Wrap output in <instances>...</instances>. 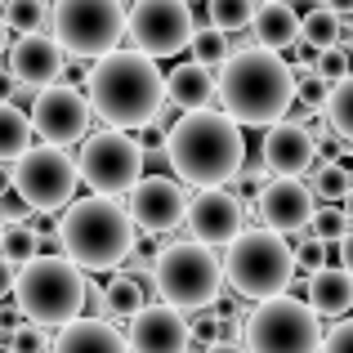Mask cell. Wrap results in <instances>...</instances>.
<instances>
[{"label":"cell","instance_id":"6da1fadb","mask_svg":"<svg viewBox=\"0 0 353 353\" xmlns=\"http://www.w3.org/2000/svg\"><path fill=\"white\" fill-rule=\"evenodd\" d=\"M165 161L174 179L192 188H224L246 165V139L241 125L224 108H201V112H179L165 130Z\"/></svg>","mask_w":353,"mask_h":353},{"label":"cell","instance_id":"7a4b0ae2","mask_svg":"<svg viewBox=\"0 0 353 353\" xmlns=\"http://www.w3.org/2000/svg\"><path fill=\"white\" fill-rule=\"evenodd\" d=\"M90 112L108 130H148L165 108V77L157 72V59L139 50H112L90 63Z\"/></svg>","mask_w":353,"mask_h":353},{"label":"cell","instance_id":"3957f363","mask_svg":"<svg viewBox=\"0 0 353 353\" xmlns=\"http://www.w3.org/2000/svg\"><path fill=\"white\" fill-rule=\"evenodd\" d=\"M215 99L237 125H255V130L277 125L295 103L291 63L273 50H259V45L233 50L215 77Z\"/></svg>","mask_w":353,"mask_h":353},{"label":"cell","instance_id":"277c9868","mask_svg":"<svg viewBox=\"0 0 353 353\" xmlns=\"http://www.w3.org/2000/svg\"><path fill=\"white\" fill-rule=\"evenodd\" d=\"M59 250L81 273H112L134 255L139 228L117 197H77L59 219Z\"/></svg>","mask_w":353,"mask_h":353},{"label":"cell","instance_id":"5b68a950","mask_svg":"<svg viewBox=\"0 0 353 353\" xmlns=\"http://www.w3.org/2000/svg\"><path fill=\"white\" fill-rule=\"evenodd\" d=\"M90 282L72 259L63 255H36L14 277V304L32 327H68L85 313Z\"/></svg>","mask_w":353,"mask_h":353},{"label":"cell","instance_id":"8992f818","mask_svg":"<svg viewBox=\"0 0 353 353\" xmlns=\"http://www.w3.org/2000/svg\"><path fill=\"white\" fill-rule=\"evenodd\" d=\"M152 291L179 313H206L224 295V259L197 241H165L152 259Z\"/></svg>","mask_w":353,"mask_h":353},{"label":"cell","instance_id":"52a82bcc","mask_svg":"<svg viewBox=\"0 0 353 353\" xmlns=\"http://www.w3.org/2000/svg\"><path fill=\"white\" fill-rule=\"evenodd\" d=\"M224 282L241 300H273L295 282V250L273 228H241L233 246H224Z\"/></svg>","mask_w":353,"mask_h":353},{"label":"cell","instance_id":"ba28073f","mask_svg":"<svg viewBox=\"0 0 353 353\" xmlns=\"http://www.w3.org/2000/svg\"><path fill=\"white\" fill-rule=\"evenodd\" d=\"M241 345L246 353H322V318L300 295H273L241 322Z\"/></svg>","mask_w":353,"mask_h":353},{"label":"cell","instance_id":"9c48e42d","mask_svg":"<svg viewBox=\"0 0 353 353\" xmlns=\"http://www.w3.org/2000/svg\"><path fill=\"white\" fill-rule=\"evenodd\" d=\"M50 36L63 45L68 59H103L121 50L125 36V5L121 0H54Z\"/></svg>","mask_w":353,"mask_h":353},{"label":"cell","instance_id":"30bf717a","mask_svg":"<svg viewBox=\"0 0 353 353\" xmlns=\"http://www.w3.org/2000/svg\"><path fill=\"white\" fill-rule=\"evenodd\" d=\"M77 157L68 148H54V143H36L27 148L23 157L14 161V174H9V188L14 197L23 201L27 210H63L68 201H77Z\"/></svg>","mask_w":353,"mask_h":353},{"label":"cell","instance_id":"8fae6325","mask_svg":"<svg viewBox=\"0 0 353 353\" xmlns=\"http://www.w3.org/2000/svg\"><path fill=\"white\" fill-rule=\"evenodd\" d=\"M77 174L99 197H121L143 179V143L125 130H94L77 148Z\"/></svg>","mask_w":353,"mask_h":353},{"label":"cell","instance_id":"7c38bea8","mask_svg":"<svg viewBox=\"0 0 353 353\" xmlns=\"http://www.w3.org/2000/svg\"><path fill=\"white\" fill-rule=\"evenodd\" d=\"M125 32L139 54L148 59H174L192 45L197 32V14L188 0H134L125 14Z\"/></svg>","mask_w":353,"mask_h":353},{"label":"cell","instance_id":"4fadbf2b","mask_svg":"<svg viewBox=\"0 0 353 353\" xmlns=\"http://www.w3.org/2000/svg\"><path fill=\"white\" fill-rule=\"evenodd\" d=\"M90 99L72 85H45L32 94L27 103V121H32V134H41V143H54V148H68V143H81L90 134Z\"/></svg>","mask_w":353,"mask_h":353},{"label":"cell","instance_id":"5bb4252c","mask_svg":"<svg viewBox=\"0 0 353 353\" xmlns=\"http://www.w3.org/2000/svg\"><path fill=\"white\" fill-rule=\"evenodd\" d=\"M246 201L233 188H197L188 197V210H183V228H188V241L197 246H233L246 228Z\"/></svg>","mask_w":353,"mask_h":353},{"label":"cell","instance_id":"9a60e30c","mask_svg":"<svg viewBox=\"0 0 353 353\" xmlns=\"http://www.w3.org/2000/svg\"><path fill=\"white\" fill-rule=\"evenodd\" d=\"M134 228H143L148 237H165L174 228H183V210H188V197H183L179 179L170 174H143V179L130 188L125 201Z\"/></svg>","mask_w":353,"mask_h":353},{"label":"cell","instance_id":"2e32d148","mask_svg":"<svg viewBox=\"0 0 353 353\" xmlns=\"http://www.w3.org/2000/svg\"><path fill=\"white\" fill-rule=\"evenodd\" d=\"M259 215V224L273 228V233L282 237H295L309 228L313 210H318V197L309 192V183L300 179H268L264 188L255 192V206H250Z\"/></svg>","mask_w":353,"mask_h":353},{"label":"cell","instance_id":"e0dca14e","mask_svg":"<svg viewBox=\"0 0 353 353\" xmlns=\"http://www.w3.org/2000/svg\"><path fill=\"white\" fill-rule=\"evenodd\" d=\"M125 345H130V353H188L192 327L170 304H148V309H139L130 318Z\"/></svg>","mask_w":353,"mask_h":353},{"label":"cell","instance_id":"ac0fdd59","mask_svg":"<svg viewBox=\"0 0 353 353\" xmlns=\"http://www.w3.org/2000/svg\"><path fill=\"white\" fill-rule=\"evenodd\" d=\"M259 161L273 179H304L318 161V143L304 125L295 121H277L264 130V143H259Z\"/></svg>","mask_w":353,"mask_h":353},{"label":"cell","instance_id":"d6986e66","mask_svg":"<svg viewBox=\"0 0 353 353\" xmlns=\"http://www.w3.org/2000/svg\"><path fill=\"white\" fill-rule=\"evenodd\" d=\"M63 68H68V54H63V45L54 41L50 32L18 36V41L9 45V77L27 90L54 85V81L63 77Z\"/></svg>","mask_w":353,"mask_h":353},{"label":"cell","instance_id":"ffe728a7","mask_svg":"<svg viewBox=\"0 0 353 353\" xmlns=\"http://www.w3.org/2000/svg\"><path fill=\"white\" fill-rule=\"evenodd\" d=\"M50 353H130L125 331L112 327V318H77L59 327Z\"/></svg>","mask_w":353,"mask_h":353},{"label":"cell","instance_id":"44dd1931","mask_svg":"<svg viewBox=\"0 0 353 353\" xmlns=\"http://www.w3.org/2000/svg\"><path fill=\"white\" fill-rule=\"evenodd\" d=\"M165 103L174 112H201V108H215V72L201 68V63H179L174 72H165Z\"/></svg>","mask_w":353,"mask_h":353},{"label":"cell","instance_id":"7402d4cb","mask_svg":"<svg viewBox=\"0 0 353 353\" xmlns=\"http://www.w3.org/2000/svg\"><path fill=\"white\" fill-rule=\"evenodd\" d=\"M304 304L318 318H345L353 309V277L340 264H327L318 273H309L304 277Z\"/></svg>","mask_w":353,"mask_h":353},{"label":"cell","instance_id":"603a6c76","mask_svg":"<svg viewBox=\"0 0 353 353\" xmlns=\"http://www.w3.org/2000/svg\"><path fill=\"white\" fill-rule=\"evenodd\" d=\"M250 41L259 50H295L300 45V14H295L286 0H273V5H259L255 18H250Z\"/></svg>","mask_w":353,"mask_h":353},{"label":"cell","instance_id":"cb8c5ba5","mask_svg":"<svg viewBox=\"0 0 353 353\" xmlns=\"http://www.w3.org/2000/svg\"><path fill=\"white\" fill-rule=\"evenodd\" d=\"M94 291V286H90ZM94 304L103 309V318H134L139 309H148V286L139 282V277H112L108 286H99L94 291Z\"/></svg>","mask_w":353,"mask_h":353},{"label":"cell","instance_id":"d4e9b609","mask_svg":"<svg viewBox=\"0 0 353 353\" xmlns=\"http://www.w3.org/2000/svg\"><path fill=\"white\" fill-rule=\"evenodd\" d=\"M27 148H32V121L14 99H5L0 103V161H18Z\"/></svg>","mask_w":353,"mask_h":353},{"label":"cell","instance_id":"484cf974","mask_svg":"<svg viewBox=\"0 0 353 353\" xmlns=\"http://www.w3.org/2000/svg\"><path fill=\"white\" fill-rule=\"evenodd\" d=\"M353 188V170L345 161H331V157H318L313 161V170H309V192L318 201H345V192Z\"/></svg>","mask_w":353,"mask_h":353},{"label":"cell","instance_id":"4316f807","mask_svg":"<svg viewBox=\"0 0 353 353\" xmlns=\"http://www.w3.org/2000/svg\"><path fill=\"white\" fill-rule=\"evenodd\" d=\"M0 18H5L9 32L36 36V32L50 27V0H5V5H0Z\"/></svg>","mask_w":353,"mask_h":353},{"label":"cell","instance_id":"83f0119b","mask_svg":"<svg viewBox=\"0 0 353 353\" xmlns=\"http://www.w3.org/2000/svg\"><path fill=\"white\" fill-rule=\"evenodd\" d=\"M340 23L345 18L340 14H331L327 5H318V9H309V14L300 18V45H309V50H331V45H340Z\"/></svg>","mask_w":353,"mask_h":353},{"label":"cell","instance_id":"f1b7e54d","mask_svg":"<svg viewBox=\"0 0 353 353\" xmlns=\"http://www.w3.org/2000/svg\"><path fill=\"white\" fill-rule=\"evenodd\" d=\"M322 117H327L331 134H336V139H345V143H353V72H349L345 81H336V85H331Z\"/></svg>","mask_w":353,"mask_h":353},{"label":"cell","instance_id":"f546056e","mask_svg":"<svg viewBox=\"0 0 353 353\" xmlns=\"http://www.w3.org/2000/svg\"><path fill=\"white\" fill-rule=\"evenodd\" d=\"M255 0H206V23L215 32L233 36V32H246L250 18H255Z\"/></svg>","mask_w":353,"mask_h":353},{"label":"cell","instance_id":"4dcf8cb0","mask_svg":"<svg viewBox=\"0 0 353 353\" xmlns=\"http://www.w3.org/2000/svg\"><path fill=\"white\" fill-rule=\"evenodd\" d=\"M188 50H192V63H201V68L219 72V68L228 63V54H233V41H228L224 32H215V27H197Z\"/></svg>","mask_w":353,"mask_h":353},{"label":"cell","instance_id":"1f68e13d","mask_svg":"<svg viewBox=\"0 0 353 353\" xmlns=\"http://www.w3.org/2000/svg\"><path fill=\"white\" fill-rule=\"evenodd\" d=\"M36 250H41V237H36L32 224H5V233H0V255L14 268H23L27 259H36Z\"/></svg>","mask_w":353,"mask_h":353},{"label":"cell","instance_id":"d6a6232c","mask_svg":"<svg viewBox=\"0 0 353 353\" xmlns=\"http://www.w3.org/2000/svg\"><path fill=\"white\" fill-rule=\"evenodd\" d=\"M291 77H295V103L309 108V112H322V108H327V94H331L327 81L313 68H291Z\"/></svg>","mask_w":353,"mask_h":353},{"label":"cell","instance_id":"836d02e7","mask_svg":"<svg viewBox=\"0 0 353 353\" xmlns=\"http://www.w3.org/2000/svg\"><path fill=\"white\" fill-rule=\"evenodd\" d=\"M349 228L353 224L345 219V210H340V206H322V210H313V219H309V233L318 237V241H327V246H336Z\"/></svg>","mask_w":353,"mask_h":353},{"label":"cell","instance_id":"e575fe53","mask_svg":"<svg viewBox=\"0 0 353 353\" xmlns=\"http://www.w3.org/2000/svg\"><path fill=\"white\" fill-rule=\"evenodd\" d=\"M313 72H318L322 81H327V85H336V81H345L349 77V50L345 45H331V50H322L318 59H313Z\"/></svg>","mask_w":353,"mask_h":353},{"label":"cell","instance_id":"d590c367","mask_svg":"<svg viewBox=\"0 0 353 353\" xmlns=\"http://www.w3.org/2000/svg\"><path fill=\"white\" fill-rule=\"evenodd\" d=\"M50 340H45V327H32V322H18L9 331V353H45Z\"/></svg>","mask_w":353,"mask_h":353},{"label":"cell","instance_id":"8d00e7d4","mask_svg":"<svg viewBox=\"0 0 353 353\" xmlns=\"http://www.w3.org/2000/svg\"><path fill=\"white\" fill-rule=\"evenodd\" d=\"M322 353H353V318H340L331 331H322Z\"/></svg>","mask_w":353,"mask_h":353},{"label":"cell","instance_id":"74e56055","mask_svg":"<svg viewBox=\"0 0 353 353\" xmlns=\"http://www.w3.org/2000/svg\"><path fill=\"white\" fill-rule=\"evenodd\" d=\"M336 259H340V268H345V273L353 277V228L336 241Z\"/></svg>","mask_w":353,"mask_h":353},{"label":"cell","instance_id":"f35d334b","mask_svg":"<svg viewBox=\"0 0 353 353\" xmlns=\"http://www.w3.org/2000/svg\"><path fill=\"white\" fill-rule=\"evenodd\" d=\"M14 277H18V268L0 255V300H5V295H14Z\"/></svg>","mask_w":353,"mask_h":353},{"label":"cell","instance_id":"ab89813d","mask_svg":"<svg viewBox=\"0 0 353 353\" xmlns=\"http://www.w3.org/2000/svg\"><path fill=\"white\" fill-rule=\"evenodd\" d=\"M201 353H246V345H237V340H219V345H210Z\"/></svg>","mask_w":353,"mask_h":353},{"label":"cell","instance_id":"60d3db41","mask_svg":"<svg viewBox=\"0 0 353 353\" xmlns=\"http://www.w3.org/2000/svg\"><path fill=\"white\" fill-rule=\"evenodd\" d=\"M322 5H327L331 14H340V18H353V0H322Z\"/></svg>","mask_w":353,"mask_h":353},{"label":"cell","instance_id":"b9f144b4","mask_svg":"<svg viewBox=\"0 0 353 353\" xmlns=\"http://www.w3.org/2000/svg\"><path fill=\"white\" fill-rule=\"evenodd\" d=\"M286 5H291V9H295V14H300V18H304V14H309V9H318V5H322V0H286Z\"/></svg>","mask_w":353,"mask_h":353},{"label":"cell","instance_id":"7bdbcfd3","mask_svg":"<svg viewBox=\"0 0 353 353\" xmlns=\"http://www.w3.org/2000/svg\"><path fill=\"white\" fill-rule=\"evenodd\" d=\"M9 174H14V170H9V161H0V197H5V188H9Z\"/></svg>","mask_w":353,"mask_h":353},{"label":"cell","instance_id":"ee69618b","mask_svg":"<svg viewBox=\"0 0 353 353\" xmlns=\"http://www.w3.org/2000/svg\"><path fill=\"white\" fill-rule=\"evenodd\" d=\"M340 210H345V219H349V224H353V188L345 192V201H340Z\"/></svg>","mask_w":353,"mask_h":353},{"label":"cell","instance_id":"f6af8a7d","mask_svg":"<svg viewBox=\"0 0 353 353\" xmlns=\"http://www.w3.org/2000/svg\"><path fill=\"white\" fill-rule=\"evenodd\" d=\"M5 41H9V27H5V18H0V54H5Z\"/></svg>","mask_w":353,"mask_h":353},{"label":"cell","instance_id":"bcb514c9","mask_svg":"<svg viewBox=\"0 0 353 353\" xmlns=\"http://www.w3.org/2000/svg\"><path fill=\"white\" fill-rule=\"evenodd\" d=\"M255 5H273V0H255Z\"/></svg>","mask_w":353,"mask_h":353},{"label":"cell","instance_id":"7dc6e473","mask_svg":"<svg viewBox=\"0 0 353 353\" xmlns=\"http://www.w3.org/2000/svg\"><path fill=\"white\" fill-rule=\"evenodd\" d=\"M0 233H5V219H0Z\"/></svg>","mask_w":353,"mask_h":353},{"label":"cell","instance_id":"c3c4849f","mask_svg":"<svg viewBox=\"0 0 353 353\" xmlns=\"http://www.w3.org/2000/svg\"><path fill=\"white\" fill-rule=\"evenodd\" d=\"M188 5H201V0H188Z\"/></svg>","mask_w":353,"mask_h":353}]
</instances>
